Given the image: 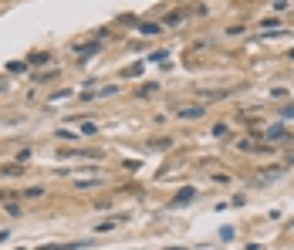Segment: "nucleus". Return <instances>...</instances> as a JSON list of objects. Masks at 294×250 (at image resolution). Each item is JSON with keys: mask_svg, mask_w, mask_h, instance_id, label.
<instances>
[{"mask_svg": "<svg viewBox=\"0 0 294 250\" xmlns=\"http://www.w3.org/2000/svg\"><path fill=\"white\" fill-rule=\"evenodd\" d=\"M206 112H203V105H179L176 108V118H183V122H196V118H203Z\"/></svg>", "mask_w": 294, "mask_h": 250, "instance_id": "1", "label": "nucleus"}, {"mask_svg": "<svg viewBox=\"0 0 294 250\" xmlns=\"http://www.w3.org/2000/svg\"><path fill=\"white\" fill-rule=\"evenodd\" d=\"M193 200H196V190H183L176 200H173V206H186V203H193Z\"/></svg>", "mask_w": 294, "mask_h": 250, "instance_id": "2", "label": "nucleus"}, {"mask_svg": "<svg viewBox=\"0 0 294 250\" xmlns=\"http://www.w3.org/2000/svg\"><path fill=\"white\" fill-rule=\"evenodd\" d=\"M267 139H281V142H291V135L284 132L281 125H271V129H267Z\"/></svg>", "mask_w": 294, "mask_h": 250, "instance_id": "3", "label": "nucleus"}, {"mask_svg": "<svg viewBox=\"0 0 294 250\" xmlns=\"http://www.w3.org/2000/svg\"><path fill=\"white\" fill-rule=\"evenodd\" d=\"M20 162H7V166H0V176H20Z\"/></svg>", "mask_w": 294, "mask_h": 250, "instance_id": "4", "label": "nucleus"}, {"mask_svg": "<svg viewBox=\"0 0 294 250\" xmlns=\"http://www.w3.org/2000/svg\"><path fill=\"white\" fill-rule=\"evenodd\" d=\"M169 146H173V139H166V135H162V139H149V149H162V152H166Z\"/></svg>", "mask_w": 294, "mask_h": 250, "instance_id": "5", "label": "nucleus"}, {"mask_svg": "<svg viewBox=\"0 0 294 250\" xmlns=\"http://www.w3.org/2000/svg\"><path fill=\"white\" fill-rule=\"evenodd\" d=\"M48 61H51V54H48V51H38V54H31V58H27V64H34V68H38V64H48Z\"/></svg>", "mask_w": 294, "mask_h": 250, "instance_id": "6", "label": "nucleus"}, {"mask_svg": "<svg viewBox=\"0 0 294 250\" xmlns=\"http://www.w3.org/2000/svg\"><path fill=\"white\" fill-rule=\"evenodd\" d=\"M230 95V88H220V92H203V98H210V101H220V98Z\"/></svg>", "mask_w": 294, "mask_h": 250, "instance_id": "7", "label": "nucleus"}, {"mask_svg": "<svg viewBox=\"0 0 294 250\" xmlns=\"http://www.w3.org/2000/svg\"><path fill=\"white\" fill-rule=\"evenodd\" d=\"M95 51H98V41H95V44H78V54H81V58H88V54H95Z\"/></svg>", "mask_w": 294, "mask_h": 250, "instance_id": "8", "label": "nucleus"}, {"mask_svg": "<svg viewBox=\"0 0 294 250\" xmlns=\"http://www.w3.org/2000/svg\"><path fill=\"white\" fill-rule=\"evenodd\" d=\"M237 149H240V152H257V146L250 142V139H240V142H237Z\"/></svg>", "mask_w": 294, "mask_h": 250, "instance_id": "9", "label": "nucleus"}, {"mask_svg": "<svg viewBox=\"0 0 294 250\" xmlns=\"http://www.w3.org/2000/svg\"><path fill=\"white\" fill-rule=\"evenodd\" d=\"M24 196H27V200H38V196H44V190H41V186H31V190H24Z\"/></svg>", "mask_w": 294, "mask_h": 250, "instance_id": "10", "label": "nucleus"}, {"mask_svg": "<svg viewBox=\"0 0 294 250\" xmlns=\"http://www.w3.org/2000/svg\"><path fill=\"white\" fill-rule=\"evenodd\" d=\"M81 190H92V186H101V179H78Z\"/></svg>", "mask_w": 294, "mask_h": 250, "instance_id": "11", "label": "nucleus"}, {"mask_svg": "<svg viewBox=\"0 0 294 250\" xmlns=\"http://www.w3.org/2000/svg\"><path fill=\"white\" fill-rule=\"evenodd\" d=\"M142 34H149V38L159 34V24H142Z\"/></svg>", "mask_w": 294, "mask_h": 250, "instance_id": "12", "label": "nucleus"}, {"mask_svg": "<svg viewBox=\"0 0 294 250\" xmlns=\"http://www.w3.org/2000/svg\"><path fill=\"white\" fill-rule=\"evenodd\" d=\"M183 17H186V10H173V14H169V24H179Z\"/></svg>", "mask_w": 294, "mask_h": 250, "instance_id": "13", "label": "nucleus"}, {"mask_svg": "<svg viewBox=\"0 0 294 250\" xmlns=\"http://www.w3.org/2000/svg\"><path fill=\"white\" fill-rule=\"evenodd\" d=\"M152 92H156V85H142V88H139V95H142V98H149Z\"/></svg>", "mask_w": 294, "mask_h": 250, "instance_id": "14", "label": "nucleus"}, {"mask_svg": "<svg viewBox=\"0 0 294 250\" xmlns=\"http://www.w3.org/2000/svg\"><path fill=\"white\" fill-rule=\"evenodd\" d=\"M281 118H294V105H284V108H281Z\"/></svg>", "mask_w": 294, "mask_h": 250, "instance_id": "15", "label": "nucleus"}, {"mask_svg": "<svg viewBox=\"0 0 294 250\" xmlns=\"http://www.w3.org/2000/svg\"><path fill=\"white\" fill-rule=\"evenodd\" d=\"M274 10H277V14H284V10H288V0H274Z\"/></svg>", "mask_w": 294, "mask_h": 250, "instance_id": "16", "label": "nucleus"}, {"mask_svg": "<svg viewBox=\"0 0 294 250\" xmlns=\"http://www.w3.org/2000/svg\"><path fill=\"white\" fill-rule=\"evenodd\" d=\"M3 196H7V193H0V200H3Z\"/></svg>", "mask_w": 294, "mask_h": 250, "instance_id": "17", "label": "nucleus"}]
</instances>
